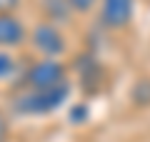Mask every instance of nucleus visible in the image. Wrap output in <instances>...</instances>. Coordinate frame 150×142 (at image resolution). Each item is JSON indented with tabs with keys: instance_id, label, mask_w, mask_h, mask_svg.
<instances>
[{
	"instance_id": "nucleus-2",
	"label": "nucleus",
	"mask_w": 150,
	"mask_h": 142,
	"mask_svg": "<svg viewBox=\"0 0 150 142\" xmlns=\"http://www.w3.org/2000/svg\"><path fill=\"white\" fill-rule=\"evenodd\" d=\"M70 80H73V70H70L68 60L30 58L13 90H50V87L70 82Z\"/></svg>"
},
{
	"instance_id": "nucleus-7",
	"label": "nucleus",
	"mask_w": 150,
	"mask_h": 142,
	"mask_svg": "<svg viewBox=\"0 0 150 142\" xmlns=\"http://www.w3.org/2000/svg\"><path fill=\"white\" fill-rule=\"evenodd\" d=\"M25 65H28V58H23L20 53L0 50V85H5L8 90H13L18 85V80H20Z\"/></svg>"
},
{
	"instance_id": "nucleus-8",
	"label": "nucleus",
	"mask_w": 150,
	"mask_h": 142,
	"mask_svg": "<svg viewBox=\"0 0 150 142\" xmlns=\"http://www.w3.org/2000/svg\"><path fill=\"white\" fill-rule=\"evenodd\" d=\"M68 5H70V10H73L75 20H83V18L95 15L100 0H68Z\"/></svg>"
},
{
	"instance_id": "nucleus-1",
	"label": "nucleus",
	"mask_w": 150,
	"mask_h": 142,
	"mask_svg": "<svg viewBox=\"0 0 150 142\" xmlns=\"http://www.w3.org/2000/svg\"><path fill=\"white\" fill-rule=\"evenodd\" d=\"M75 82L58 85L50 90H10L8 95V110L13 117H45L63 110L73 100Z\"/></svg>"
},
{
	"instance_id": "nucleus-5",
	"label": "nucleus",
	"mask_w": 150,
	"mask_h": 142,
	"mask_svg": "<svg viewBox=\"0 0 150 142\" xmlns=\"http://www.w3.org/2000/svg\"><path fill=\"white\" fill-rule=\"evenodd\" d=\"M30 37V22L23 20L20 13H0V50L23 53Z\"/></svg>"
},
{
	"instance_id": "nucleus-10",
	"label": "nucleus",
	"mask_w": 150,
	"mask_h": 142,
	"mask_svg": "<svg viewBox=\"0 0 150 142\" xmlns=\"http://www.w3.org/2000/svg\"><path fill=\"white\" fill-rule=\"evenodd\" d=\"M25 0H0V13H20Z\"/></svg>"
},
{
	"instance_id": "nucleus-6",
	"label": "nucleus",
	"mask_w": 150,
	"mask_h": 142,
	"mask_svg": "<svg viewBox=\"0 0 150 142\" xmlns=\"http://www.w3.org/2000/svg\"><path fill=\"white\" fill-rule=\"evenodd\" d=\"M30 5L35 10V20H48L63 27H70L75 22L68 0H30Z\"/></svg>"
},
{
	"instance_id": "nucleus-11",
	"label": "nucleus",
	"mask_w": 150,
	"mask_h": 142,
	"mask_svg": "<svg viewBox=\"0 0 150 142\" xmlns=\"http://www.w3.org/2000/svg\"><path fill=\"white\" fill-rule=\"evenodd\" d=\"M140 3H143V5H150V0H140Z\"/></svg>"
},
{
	"instance_id": "nucleus-12",
	"label": "nucleus",
	"mask_w": 150,
	"mask_h": 142,
	"mask_svg": "<svg viewBox=\"0 0 150 142\" xmlns=\"http://www.w3.org/2000/svg\"><path fill=\"white\" fill-rule=\"evenodd\" d=\"M10 142H13V140H10Z\"/></svg>"
},
{
	"instance_id": "nucleus-3",
	"label": "nucleus",
	"mask_w": 150,
	"mask_h": 142,
	"mask_svg": "<svg viewBox=\"0 0 150 142\" xmlns=\"http://www.w3.org/2000/svg\"><path fill=\"white\" fill-rule=\"evenodd\" d=\"M28 50L33 53V58L65 60L70 55V50H73L68 27L48 22V20H33L30 22V37H28Z\"/></svg>"
},
{
	"instance_id": "nucleus-4",
	"label": "nucleus",
	"mask_w": 150,
	"mask_h": 142,
	"mask_svg": "<svg viewBox=\"0 0 150 142\" xmlns=\"http://www.w3.org/2000/svg\"><path fill=\"white\" fill-rule=\"evenodd\" d=\"M140 0H100L95 10V22L108 35H125L133 27Z\"/></svg>"
},
{
	"instance_id": "nucleus-9",
	"label": "nucleus",
	"mask_w": 150,
	"mask_h": 142,
	"mask_svg": "<svg viewBox=\"0 0 150 142\" xmlns=\"http://www.w3.org/2000/svg\"><path fill=\"white\" fill-rule=\"evenodd\" d=\"M13 140V115L8 107H0V142Z\"/></svg>"
}]
</instances>
